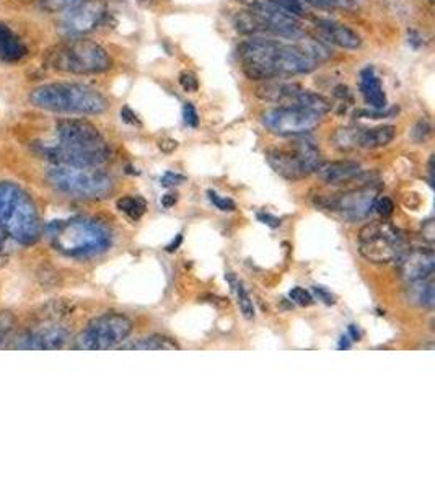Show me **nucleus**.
Masks as SVG:
<instances>
[{
  "mask_svg": "<svg viewBox=\"0 0 435 489\" xmlns=\"http://www.w3.org/2000/svg\"><path fill=\"white\" fill-rule=\"evenodd\" d=\"M225 279H227L230 286H232V291L235 292V295H237L238 307H240L243 317H245L246 320H253L256 315L255 304H253V299H251V295L248 294V291L245 289V286H243V282L240 279L235 277L232 273H228L227 276H225Z\"/></svg>",
  "mask_w": 435,
  "mask_h": 489,
  "instance_id": "cd10ccee",
  "label": "nucleus"
},
{
  "mask_svg": "<svg viewBox=\"0 0 435 489\" xmlns=\"http://www.w3.org/2000/svg\"><path fill=\"white\" fill-rule=\"evenodd\" d=\"M256 219H258L261 224L271 227V229H277V227L281 225V219H277L276 216H272V214L269 212H258L256 214Z\"/></svg>",
  "mask_w": 435,
  "mask_h": 489,
  "instance_id": "79ce46f5",
  "label": "nucleus"
},
{
  "mask_svg": "<svg viewBox=\"0 0 435 489\" xmlns=\"http://www.w3.org/2000/svg\"><path fill=\"white\" fill-rule=\"evenodd\" d=\"M429 134H430V126L425 120L417 122L414 130H412V137H414L416 141H424Z\"/></svg>",
  "mask_w": 435,
  "mask_h": 489,
  "instance_id": "a19ab883",
  "label": "nucleus"
},
{
  "mask_svg": "<svg viewBox=\"0 0 435 489\" xmlns=\"http://www.w3.org/2000/svg\"><path fill=\"white\" fill-rule=\"evenodd\" d=\"M132 333V321L123 313H103L93 318L73 339V349L104 351L119 346Z\"/></svg>",
  "mask_w": 435,
  "mask_h": 489,
  "instance_id": "1a4fd4ad",
  "label": "nucleus"
},
{
  "mask_svg": "<svg viewBox=\"0 0 435 489\" xmlns=\"http://www.w3.org/2000/svg\"><path fill=\"white\" fill-rule=\"evenodd\" d=\"M178 203V194L176 193H167L162 198V206L165 209H169V207H173L175 204Z\"/></svg>",
  "mask_w": 435,
  "mask_h": 489,
  "instance_id": "49530a36",
  "label": "nucleus"
},
{
  "mask_svg": "<svg viewBox=\"0 0 435 489\" xmlns=\"http://www.w3.org/2000/svg\"><path fill=\"white\" fill-rule=\"evenodd\" d=\"M313 292H315L316 297H318L321 302H325L326 305H334V304H336V297H334L331 292L326 289V287H323V286H313Z\"/></svg>",
  "mask_w": 435,
  "mask_h": 489,
  "instance_id": "ea45409f",
  "label": "nucleus"
},
{
  "mask_svg": "<svg viewBox=\"0 0 435 489\" xmlns=\"http://www.w3.org/2000/svg\"><path fill=\"white\" fill-rule=\"evenodd\" d=\"M408 299L411 304L423 307L427 310H432L435 305V284L432 277L421 279L416 282H408Z\"/></svg>",
  "mask_w": 435,
  "mask_h": 489,
  "instance_id": "5701e85b",
  "label": "nucleus"
},
{
  "mask_svg": "<svg viewBox=\"0 0 435 489\" xmlns=\"http://www.w3.org/2000/svg\"><path fill=\"white\" fill-rule=\"evenodd\" d=\"M69 330L60 325H45L38 328L25 331L12 343L13 349H60L67 343Z\"/></svg>",
  "mask_w": 435,
  "mask_h": 489,
  "instance_id": "4468645a",
  "label": "nucleus"
},
{
  "mask_svg": "<svg viewBox=\"0 0 435 489\" xmlns=\"http://www.w3.org/2000/svg\"><path fill=\"white\" fill-rule=\"evenodd\" d=\"M263 126L277 135H302L318 128L321 116L297 104H282L261 115Z\"/></svg>",
  "mask_w": 435,
  "mask_h": 489,
  "instance_id": "f8f14e48",
  "label": "nucleus"
},
{
  "mask_svg": "<svg viewBox=\"0 0 435 489\" xmlns=\"http://www.w3.org/2000/svg\"><path fill=\"white\" fill-rule=\"evenodd\" d=\"M375 199V187L368 185L352 187L344 193L325 196V198L316 199V206L339 214L347 222H359L371 217Z\"/></svg>",
  "mask_w": 435,
  "mask_h": 489,
  "instance_id": "9b49d317",
  "label": "nucleus"
},
{
  "mask_svg": "<svg viewBox=\"0 0 435 489\" xmlns=\"http://www.w3.org/2000/svg\"><path fill=\"white\" fill-rule=\"evenodd\" d=\"M121 349H136V351H175L180 346L172 338L162 334H152L147 338L139 339L132 344H123Z\"/></svg>",
  "mask_w": 435,
  "mask_h": 489,
  "instance_id": "bb28decb",
  "label": "nucleus"
},
{
  "mask_svg": "<svg viewBox=\"0 0 435 489\" xmlns=\"http://www.w3.org/2000/svg\"><path fill=\"white\" fill-rule=\"evenodd\" d=\"M316 30H318L321 38H325L328 43H333L342 49L354 51L362 45V39L354 30L349 26L338 23L333 20H318L316 21Z\"/></svg>",
  "mask_w": 435,
  "mask_h": 489,
  "instance_id": "f3484780",
  "label": "nucleus"
},
{
  "mask_svg": "<svg viewBox=\"0 0 435 489\" xmlns=\"http://www.w3.org/2000/svg\"><path fill=\"white\" fill-rule=\"evenodd\" d=\"M30 102L39 110L65 115L97 116L108 110V100L98 90L75 82L39 85L30 95Z\"/></svg>",
  "mask_w": 435,
  "mask_h": 489,
  "instance_id": "20e7f679",
  "label": "nucleus"
},
{
  "mask_svg": "<svg viewBox=\"0 0 435 489\" xmlns=\"http://www.w3.org/2000/svg\"><path fill=\"white\" fill-rule=\"evenodd\" d=\"M397 129L395 126H377L372 129H360L359 147L362 148H380L388 146L395 139Z\"/></svg>",
  "mask_w": 435,
  "mask_h": 489,
  "instance_id": "b1692460",
  "label": "nucleus"
},
{
  "mask_svg": "<svg viewBox=\"0 0 435 489\" xmlns=\"http://www.w3.org/2000/svg\"><path fill=\"white\" fill-rule=\"evenodd\" d=\"M85 0H39V7L47 13H62L80 5Z\"/></svg>",
  "mask_w": 435,
  "mask_h": 489,
  "instance_id": "7c9ffc66",
  "label": "nucleus"
},
{
  "mask_svg": "<svg viewBox=\"0 0 435 489\" xmlns=\"http://www.w3.org/2000/svg\"><path fill=\"white\" fill-rule=\"evenodd\" d=\"M334 97H338L341 100H346V98L351 100V91L346 85H338L336 89H334Z\"/></svg>",
  "mask_w": 435,
  "mask_h": 489,
  "instance_id": "de8ad7c7",
  "label": "nucleus"
},
{
  "mask_svg": "<svg viewBox=\"0 0 435 489\" xmlns=\"http://www.w3.org/2000/svg\"><path fill=\"white\" fill-rule=\"evenodd\" d=\"M116 206L121 212L126 214V216L134 222L141 220L142 216L147 211L145 199L141 198V196H124V198L117 199Z\"/></svg>",
  "mask_w": 435,
  "mask_h": 489,
  "instance_id": "c85d7f7f",
  "label": "nucleus"
},
{
  "mask_svg": "<svg viewBox=\"0 0 435 489\" xmlns=\"http://www.w3.org/2000/svg\"><path fill=\"white\" fill-rule=\"evenodd\" d=\"M435 255L432 248H414L399 256V274L406 282L434 276Z\"/></svg>",
  "mask_w": 435,
  "mask_h": 489,
  "instance_id": "2eb2a0df",
  "label": "nucleus"
},
{
  "mask_svg": "<svg viewBox=\"0 0 435 489\" xmlns=\"http://www.w3.org/2000/svg\"><path fill=\"white\" fill-rule=\"evenodd\" d=\"M359 128H341L333 134L331 141L339 150H352L359 147Z\"/></svg>",
  "mask_w": 435,
  "mask_h": 489,
  "instance_id": "c756f323",
  "label": "nucleus"
},
{
  "mask_svg": "<svg viewBox=\"0 0 435 489\" xmlns=\"http://www.w3.org/2000/svg\"><path fill=\"white\" fill-rule=\"evenodd\" d=\"M338 348H339V349H344V351H347V349H351V338H349V336L342 334L341 338H339Z\"/></svg>",
  "mask_w": 435,
  "mask_h": 489,
  "instance_id": "09e8293b",
  "label": "nucleus"
},
{
  "mask_svg": "<svg viewBox=\"0 0 435 489\" xmlns=\"http://www.w3.org/2000/svg\"><path fill=\"white\" fill-rule=\"evenodd\" d=\"M181 240H183V237H181V235H178V237H176V242H175V240H173V243H169V244H168V247H167V250H168V251H175V250H176V248H178V247H180Z\"/></svg>",
  "mask_w": 435,
  "mask_h": 489,
  "instance_id": "3c124183",
  "label": "nucleus"
},
{
  "mask_svg": "<svg viewBox=\"0 0 435 489\" xmlns=\"http://www.w3.org/2000/svg\"><path fill=\"white\" fill-rule=\"evenodd\" d=\"M292 104H297V106L303 108V110L315 113V115L318 116H325L326 113H329V110H331V103H329L325 97L303 89L295 95Z\"/></svg>",
  "mask_w": 435,
  "mask_h": 489,
  "instance_id": "a878e982",
  "label": "nucleus"
},
{
  "mask_svg": "<svg viewBox=\"0 0 435 489\" xmlns=\"http://www.w3.org/2000/svg\"><path fill=\"white\" fill-rule=\"evenodd\" d=\"M183 121L188 128H198L199 126V115L193 103H185V106H183Z\"/></svg>",
  "mask_w": 435,
  "mask_h": 489,
  "instance_id": "4c0bfd02",
  "label": "nucleus"
},
{
  "mask_svg": "<svg viewBox=\"0 0 435 489\" xmlns=\"http://www.w3.org/2000/svg\"><path fill=\"white\" fill-rule=\"evenodd\" d=\"M290 146H292L295 154L298 157L300 167H302L305 177L315 173L320 165L323 163V161H321V154L318 147H316L311 141H308V139H295V141L290 142Z\"/></svg>",
  "mask_w": 435,
  "mask_h": 489,
  "instance_id": "4be33fe9",
  "label": "nucleus"
},
{
  "mask_svg": "<svg viewBox=\"0 0 435 489\" xmlns=\"http://www.w3.org/2000/svg\"><path fill=\"white\" fill-rule=\"evenodd\" d=\"M268 163L271 165L274 172L281 174L282 178L290 181H297L305 178L302 167H300L298 157L295 154L292 146L287 148H271L266 154Z\"/></svg>",
  "mask_w": 435,
  "mask_h": 489,
  "instance_id": "dca6fc26",
  "label": "nucleus"
},
{
  "mask_svg": "<svg viewBox=\"0 0 435 489\" xmlns=\"http://www.w3.org/2000/svg\"><path fill=\"white\" fill-rule=\"evenodd\" d=\"M104 13H106V5L103 0H85L80 5L62 12L59 20V32L67 39L84 36L97 28Z\"/></svg>",
  "mask_w": 435,
  "mask_h": 489,
  "instance_id": "ddd939ff",
  "label": "nucleus"
},
{
  "mask_svg": "<svg viewBox=\"0 0 435 489\" xmlns=\"http://www.w3.org/2000/svg\"><path fill=\"white\" fill-rule=\"evenodd\" d=\"M15 326V317L10 312H0V346L10 336Z\"/></svg>",
  "mask_w": 435,
  "mask_h": 489,
  "instance_id": "473e14b6",
  "label": "nucleus"
},
{
  "mask_svg": "<svg viewBox=\"0 0 435 489\" xmlns=\"http://www.w3.org/2000/svg\"><path fill=\"white\" fill-rule=\"evenodd\" d=\"M121 120H123L124 122H128V124H130V126H141V121H139L136 113L130 110L129 106H124L123 110H121Z\"/></svg>",
  "mask_w": 435,
  "mask_h": 489,
  "instance_id": "37998d69",
  "label": "nucleus"
},
{
  "mask_svg": "<svg viewBox=\"0 0 435 489\" xmlns=\"http://www.w3.org/2000/svg\"><path fill=\"white\" fill-rule=\"evenodd\" d=\"M0 227L21 244H33L41 237L36 204L16 183L0 181Z\"/></svg>",
  "mask_w": 435,
  "mask_h": 489,
  "instance_id": "39448f33",
  "label": "nucleus"
},
{
  "mask_svg": "<svg viewBox=\"0 0 435 489\" xmlns=\"http://www.w3.org/2000/svg\"><path fill=\"white\" fill-rule=\"evenodd\" d=\"M289 297L292 302H295L297 305H302V307H308V305L313 304L311 294L303 289V287H294V289L289 292Z\"/></svg>",
  "mask_w": 435,
  "mask_h": 489,
  "instance_id": "c9c22d12",
  "label": "nucleus"
},
{
  "mask_svg": "<svg viewBox=\"0 0 435 489\" xmlns=\"http://www.w3.org/2000/svg\"><path fill=\"white\" fill-rule=\"evenodd\" d=\"M46 181L59 193L77 199H104L115 190L113 178L99 167H54L47 170Z\"/></svg>",
  "mask_w": 435,
  "mask_h": 489,
  "instance_id": "0eeeda50",
  "label": "nucleus"
},
{
  "mask_svg": "<svg viewBox=\"0 0 435 489\" xmlns=\"http://www.w3.org/2000/svg\"><path fill=\"white\" fill-rule=\"evenodd\" d=\"M302 90L298 84L284 80H266L256 89V97L268 103L292 104L295 95Z\"/></svg>",
  "mask_w": 435,
  "mask_h": 489,
  "instance_id": "aec40b11",
  "label": "nucleus"
},
{
  "mask_svg": "<svg viewBox=\"0 0 435 489\" xmlns=\"http://www.w3.org/2000/svg\"><path fill=\"white\" fill-rule=\"evenodd\" d=\"M207 198L222 212H233L235 209H237L232 199L227 198V196H220L219 193H215V191L212 190L207 191Z\"/></svg>",
  "mask_w": 435,
  "mask_h": 489,
  "instance_id": "2f4dec72",
  "label": "nucleus"
},
{
  "mask_svg": "<svg viewBox=\"0 0 435 489\" xmlns=\"http://www.w3.org/2000/svg\"><path fill=\"white\" fill-rule=\"evenodd\" d=\"M359 251L373 264H388L404 253V237L388 222H372L360 230Z\"/></svg>",
  "mask_w": 435,
  "mask_h": 489,
  "instance_id": "9d476101",
  "label": "nucleus"
},
{
  "mask_svg": "<svg viewBox=\"0 0 435 489\" xmlns=\"http://www.w3.org/2000/svg\"><path fill=\"white\" fill-rule=\"evenodd\" d=\"M141 3H145V5H150V3H154L155 0H139Z\"/></svg>",
  "mask_w": 435,
  "mask_h": 489,
  "instance_id": "603ef678",
  "label": "nucleus"
},
{
  "mask_svg": "<svg viewBox=\"0 0 435 489\" xmlns=\"http://www.w3.org/2000/svg\"><path fill=\"white\" fill-rule=\"evenodd\" d=\"M373 209H375V211L380 214L381 217H390L395 211V204H393V201H391L390 198H386V196H380V198L377 196L375 203H373Z\"/></svg>",
  "mask_w": 435,
  "mask_h": 489,
  "instance_id": "e433bc0d",
  "label": "nucleus"
},
{
  "mask_svg": "<svg viewBox=\"0 0 435 489\" xmlns=\"http://www.w3.org/2000/svg\"><path fill=\"white\" fill-rule=\"evenodd\" d=\"M58 141L39 142L38 154L60 167H102L110 160V147L97 126L85 120H60L56 124Z\"/></svg>",
  "mask_w": 435,
  "mask_h": 489,
  "instance_id": "f03ea898",
  "label": "nucleus"
},
{
  "mask_svg": "<svg viewBox=\"0 0 435 489\" xmlns=\"http://www.w3.org/2000/svg\"><path fill=\"white\" fill-rule=\"evenodd\" d=\"M347 333H349L347 336H349V338H351V341H359V339H360L359 328H357V326H355V325H351L349 330H347Z\"/></svg>",
  "mask_w": 435,
  "mask_h": 489,
  "instance_id": "8fccbe9b",
  "label": "nucleus"
},
{
  "mask_svg": "<svg viewBox=\"0 0 435 489\" xmlns=\"http://www.w3.org/2000/svg\"><path fill=\"white\" fill-rule=\"evenodd\" d=\"M318 174L321 181L328 183V185H346V183L354 181L362 174L360 165L357 161H326L321 163L318 170L315 172Z\"/></svg>",
  "mask_w": 435,
  "mask_h": 489,
  "instance_id": "a211bd4d",
  "label": "nucleus"
},
{
  "mask_svg": "<svg viewBox=\"0 0 435 489\" xmlns=\"http://www.w3.org/2000/svg\"><path fill=\"white\" fill-rule=\"evenodd\" d=\"M434 235H435V230H434V220L430 219L427 222H424V225H423V237L425 242H429L430 244H432L434 242Z\"/></svg>",
  "mask_w": 435,
  "mask_h": 489,
  "instance_id": "c03bdc74",
  "label": "nucleus"
},
{
  "mask_svg": "<svg viewBox=\"0 0 435 489\" xmlns=\"http://www.w3.org/2000/svg\"><path fill=\"white\" fill-rule=\"evenodd\" d=\"M360 93H362L364 102L372 110L381 111L386 108V95L381 87L380 78L377 77L375 69L365 67L360 71Z\"/></svg>",
  "mask_w": 435,
  "mask_h": 489,
  "instance_id": "6ab92c4d",
  "label": "nucleus"
},
{
  "mask_svg": "<svg viewBox=\"0 0 435 489\" xmlns=\"http://www.w3.org/2000/svg\"><path fill=\"white\" fill-rule=\"evenodd\" d=\"M28 56V47L7 25L0 23V60L7 64L20 62Z\"/></svg>",
  "mask_w": 435,
  "mask_h": 489,
  "instance_id": "412c9836",
  "label": "nucleus"
},
{
  "mask_svg": "<svg viewBox=\"0 0 435 489\" xmlns=\"http://www.w3.org/2000/svg\"><path fill=\"white\" fill-rule=\"evenodd\" d=\"M300 34L289 41L266 36H253L243 41L238 47L243 73L250 80L266 82L277 77L303 76L318 69V60L300 45Z\"/></svg>",
  "mask_w": 435,
  "mask_h": 489,
  "instance_id": "f257e3e1",
  "label": "nucleus"
},
{
  "mask_svg": "<svg viewBox=\"0 0 435 489\" xmlns=\"http://www.w3.org/2000/svg\"><path fill=\"white\" fill-rule=\"evenodd\" d=\"M233 23L238 33L248 36L292 39L302 33L297 16L274 8H250L240 12Z\"/></svg>",
  "mask_w": 435,
  "mask_h": 489,
  "instance_id": "6e6552de",
  "label": "nucleus"
},
{
  "mask_svg": "<svg viewBox=\"0 0 435 489\" xmlns=\"http://www.w3.org/2000/svg\"><path fill=\"white\" fill-rule=\"evenodd\" d=\"M178 82H180L181 89L185 91H189V93H193V91H198V89H199L198 76H196V73L191 72V71L181 72L180 78H178Z\"/></svg>",
  "mask_w": 435,
  "mask_h": 489,
  "instance_id": "f704fd0d",
  "label": "nucleus"
},
{
  "mask_svg": "<svg viewBox=\"0 0 435 489\" xmlns=\"http://www.w3.org/2000/svg\"><path fill=\"white\" fill-rule=\"evenodd\" d=\"M0 251H2V238H0Z\"/></svg>",
  "mask_w": 435,
  "mask_h": 489,
  "instance_id": "864d4df0",
  "label": "nucleus"
},
{
  "mask_svg": "<svg viewBox=\"0 0 435 489\" xmlns=\"http://www.w3.org/2000/svg\"><path fill=\"white\" fill-rule=\"evenodd\" d=\"M305 2L318 8H352L355 5V0H305Z\"/></svg>",
  "mask_w": 435,
  "mask_h": 489,
  "instance_id": "72a5a7b5",
  "label": "nucleus"
},
{
  "mask_svg": "<svg viewBox=\"0 0 435 489\" xmlns=\"http://www.w3.org/2000/svg\"><path fill=\"white\" fill-rule=\"evenodd\" d=\"M238 2L248 8H274V10H282L292 16H302L305 13L303 3L300 0H238Z\"/></svg>",
  "mask_w": 435,
  "mask_h": 489,
  "instance_id": "393cba45",
  "label": "nucleus"
},
{
  "mask_svg": "<svg viewBox=\"0 0 435 489\" xmlns=\"http://www.w3.org/2000/svg\"><path fill=\"white\" fill-rule=\"evenodd\" d=\"M47 64L54 71L73 76H93L113 67L110 52L91 39L73 38L56 46L47 56Z\"/></svg>",
  "mask_w": 435,
  "mask_h": 489,
  "instance_id": "423d86ee",
  "label": "nucleus"
},
{
  "mask_svg": "<svg viewBox=\"0 0 435 489\" xmlns=\"http://www.w3.org/2000/svg\"><path fill=\"white\" fill-rule=\"evenodd\" d=\"M158 147L162 152H167V154H169V152H173L178 147V142L173 141V139H169V137H163L158 141Z\"/></svg>",
  "mask_w": 435,
  "mask_h": 489,
  "instance_id": "a18cd8bd",
  "label": "nucleus"
},
{
  "mask_svg": "<svg viewBox=\"0 0 435 489\" xmlns=\"http://www.w3.org/2000/svg\"><path fill=\"white\" fill-rule=\"evenodd\" d=\"M46 234L54 250L69 258H93L108 251L113 237L102 222L89 217L56 220L46 227Z\"/></svg>",
  "mask_w": 435,
  "mask_h": 489,
  "instance_id": "7ed1b4c3",
  "label": "nucleus"
},
{
  "mask_svg": "<svg viewBox=\"0 0 435 489\" xmlns=\"http://www.w3.org/2000/svg\"><path fill=\"white\" fill-rule=\"evenodd\" d=\"M185 181H186V177H183V174L176 173V172H167L162 177V180H160V183H162V186H165V187L178 186V185H181V183H185Z\"/></svg>",
  "mask_w": 435,
  "mask_h": 489,
  "instance_id": "58836bf2",
  "label": "nucleus"
}]
</instances>
